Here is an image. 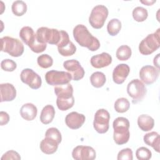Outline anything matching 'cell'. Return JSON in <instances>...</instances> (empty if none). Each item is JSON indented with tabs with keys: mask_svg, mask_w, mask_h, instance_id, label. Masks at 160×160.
<instances>
[{
	"mask_svg": "<svg viewBox=\"0 0 160 160\" xmlns=\"http://www.w3.org/2000/svg\"><path fill=\"white\" fill-rule=\"evenodd\" d=\"M73 37L82 47L87 48L91 51H96L100 48V42L93 36L83 24H78L73 29Z\"/></svg>",
	"mask_w": 160,
	"mask_h": 160,
	"instance_id": "cell-1",
	"label": "cell"
},
{
	"mask_svg": "<svg viewBox=\"0 0 160 160\" xmlns=\"http://www.w3.org/2000/svg\"><path fill=\"white\" fill-rule=\"evenodd\" d=\"M129 121L124 117H118L112 122L114 129L113 139L118 145H122L127 143L130 138Z\"/></svg>",
	"mask_w": 160,
	"mask_h": 160,
	"instance_id": "cell-2",
	"label": "cell"
},
{
	"mask_svg": "<svg viewBox=\"0 0 160 160\" xmlns=\"http://www.w3.org/2000/svg\"><path fill=\"white\" fill-rule=\"evenodd\" d=\"M19 37L21 40L35 53L43 52L47 48V44L40 43L37 41L36 35L32 28L22 27L19 31Z\"/></svg>",
	"mask_w": 160,
	"mask_h": 160,
	"instance_id": "cell-3",
	"label": "cell"
},
{
	"mask_svg": "<svg viewBox=\"0 0 160 160\" xmlns=\"http://www.w3.org/2000/svg\"><path fill=\"white\" fill-rule=\"evenodd\" d=\"M1 40V51L8 53L12 57L21 56L24 50L22 42L17 38L10 36H4Z\"/></svg>",
	"mask_w": 160,
	"mask_h": 160,
	"instance_id": "cell-4",
	"label": "cell"
},
{
	"mask_svg": "<svg viewBox=\"0 0 160 160\" xmlns=\"http://www.w3.org/2000/svg\"><path fill=\"white\" fill-rule=\"evenodd\" d=\"M160 47V29L148 34L139 44V51L142 55H149Z\"/></svg>",
	"mask_w": 160,
	"mask_h": 160,
	"instance_id": "cell-5",
	"label": "cell"
},
{
	"mask_svg": "<svg viewBox=\"0 0 160 160\" xmlns=\"http://www.w3.org/2000/svg\"><path fill=\"white\" fill-rule=\"evenodd\" d=\"M37 41L42 44H50L58 45L61 40L60 31L47 27H41L37 29L36 33Z\"/></svg>",
	"mask_w": 160,
	"mask_h": 160,
	"instance_id": "cell-6",
	"label": "cell"
},
{
	"mask_svg": "<svg viewBox=\"0 0 160 160\" xmlns=\"http://www.w3.org/2000/svg\"><path fill=\"white\" fill-rule=\"evenodd\" d=\"M108 9L104 5L95 6L91 10L89 17V22L94 29H101L108 16Z\"/></svg>",
	"mask_w": 160,
	"mask_h": 160,
	"instance_id": "cell-7",
	"label": "cell"
},
{
	"mask_svg": "<svg viewBox=\"0 0 160 160\" xmlns=\"http://www.w3.org/2000/svg\"><path fill=\"white\" fill-rule=\"evenodd\" d=\"M127 92L132 98V102L136 104L144 99L147 92V89L141 80L134 79L128 83L127 86Z\"/></svg>",
	"mask_w": 160,
	"mask_h": 160,
	"instance_id": "cell-8",
	"label": "cell"
},
{
	"mask_svg": "<svg viewBox=\"0 0 160 160\" xmlns=\"http://www.w3.org/2000/svg\"><path fill=\"white\" fill-rule=\"evenodd\" d=\"M110 114L105 109H98L94 117L93 127L99 134H104L108 132L109 128Z\"/></svg>",
	"mask_w": 160,
	"mask_h": 160,
	"instance_id": "cell-9",
	"label": "cell"
},
{
	"mask_svg": "<svg viewBox=\"0 0 160 160\" xmlns=\"http://www.w3.org/2000/svg\"><path fill=\"white\" fill-rule=\"evenodd\" d=\"M45 79L48 84L56 86L69 83L72 76L70 73L65 71L51 70L46 73Z\"/></svg>",
	"mask_w": 160,
	"mask_h": 160,
	"instance_id": "cell-10",
	"label": "cell"
},
{
	"mask_svg": "<svg viewBox=\"0 0 160 160\" xmlns=\"http://www.w3.org/2000/svg\"><path fill=\"white\" fill-rule=\"evenodd\" d=\"M20 78L22 82L28 85L31 89H38L41 86V77L31 69H24L20 74Z\"/></svg>",
	"mask_w": 160,
	"mask_h": 160,
	"instance_id": "cell-11",
	"label": "cell"
},
{
	"mask_svg": "<svg viewBox=\"0 0 160 160\" xmlns=\"http://www.w3.org/2000/svg\"><path fill=\"white\" fill-rule=\"evenodd\" d=\"M63 67L66 69L72 76L74 81H79L83 78L85 71L81 66L80 62L76 59H69L63 62Z\"/></svg>",
	"mask_w": 160,
	"mask_h": 160,
	"instance_id": "cell-12",
	"label": "cell"
},
{
	"mask_svg": "<svg viewBox=\"0 0 160 160\" xmlns=\"http://www.w3.org/2000/svg\"><path fill=\"white\" fill-rule=\"evenodd\" d=\"M72 156L76 160H93L96 157V153L93 148L80 145L73 149Z\"/></svg>",
	"mask_w": 160,
	"mask_h": 160,
	"instance_id": "cell-13",
	"label": "cell"
},
{
	"mask_svg": "<svg viewBox=\"0 0 160 160\" xmlns=\"http://www.w3.org/2000/svg\"><path fill=\"white\" fill-rule=\"evenodd\" d=\"M159 75V69L150 65L142 66L139 71L140 79L146 84L154 83L158 79Z\"/></svg>",
	"mask_w": 160,
	"mask_h": 160,
	"instance_id": "cell-14",
	"label": "cell"
},
{
	"mask_svg": "<svg viewBox=\"0 0 160 160\" xmlns=\"http://www.w3.org/2000/svg\"><path fill=\"white\" fill-rule=\"evenodd\" d=\"M86 120L84 114L78 112H71L68 114L65 118V122L68 128L72 129H78L80 128Z\"/></svg>",
	"mask_w": 160,
	"mask_h": 160,
	"instance_id": "cell-15",
	"label": "cell"
},
{
	"mask_svg": "<svg viewBox=\"0 0 160 160\" xmlns=\"http://www.w3.org/2000/svg\"><path fill=\"white\" fill-rule=\"evenodd\" d=\"M130 72V68L126 64L117 65L112 72V80L118 84H122Z\"/></svg>",
	"mask_w": 160,
	"mask_h": 160,
	"instance_id": "cell-16",
	"label": "cell"
},
{
	"mask_svg": "<svg viewBox=\"0 0 160 160\" xmlns=\"http://www.w3.org/2000/svg\"><path fill=\"white\" fill-rule=\"evenodd\" d=\"M112 57L109 53L103 52L101 54L92 56L90 62L92 67L99 69L110 65L112 62Z\"/></svg>",
	"mask_w": 160,
	"mask_h": 160,
	"instance_id": "cell-17",
	"label": "cell"
},
{
	"mask_svg": "<svg viewBox=\"0 0 160 160\" xmlns=\"http://www.w3.org/2000/svg\"><path fill=\"white\" fill-rule=\"evenodd\" d=\"M1 102L4 101H11L16 96V89L15 87L10 83H2L0 84Z\"/></svg>",
	"mask_w": 160,
	"mask_h": 160,
	"instance_id": "cell-18",
	"label": "cell"
},
{
	"mask_svg": "<svg viewBox=\"0 0 160 160\" xmlns=\"http://www.w3.org/2000/svg\"><path fill=\"white\" fill-rule=\"evenodd\" d=\"M54 90L58 100H69L74 98L73 88L70 83L56 86Z\"/></svg>",
	"mask_w": 160,
	"mask_h": 160,
	"instance_id": "cell-19",
	"label": "cell"
},
{
	"mask_svg": "<svg viewBox=\"0 0 160 160\" xmlns=\"http://www.w3.org/2000/svg\"><path fill=\"white\" fill-rule=\"evenodd\" d=\"M59 143L53 138L45 136L40 142V149L42 152L46 154H52L54 153L58 148Z\"/></svg>",
	"mask_w": 160,
	"mask_h": 160,
	"instance_id": "cell-20",
	"label": "cell"
},
{
	"mask_svg": "<svg viewBox=\"0 0 160 160\" xmlns=\"http://www.w3.org/2000/svg\"><path fill=\"white\" fill-rule=\"evenodd\" d=\"M38 114V109L32 103H26L20 109L21 117L26 121H32L35 119Z\"/></svg>",
	"mask_w": 160,
	"mask_h": 160,
	"instance_id": "cell-21",
	"label": "cell"
},
{
	"mask_svg": "<svg viewBox=\"0 0 160 160\" xmlns=\"http://www.w3.org/2000/svg\"><path fill=\"white\" fill-rule=\"evenodd\" d=\"M145 144L151 146L157 152H159L160 137L159 134L155 131H152L146 134L143 137Z\"/></svg>",
	"mask_w": 160,
	"mask_h": 160,
	"instance_id": "cell-22",
	"label": "cell"
},
{
	"mask_svg": "<svg viewBox=\"0 0 160 160\" xmlns=\"http://www.w3.org/2000/svg\"><path fill=\"white\" fill-rule=\"evenodd\" d=\"M138 127L142 131H151L154 126V119L147 114H141L138 118Z\"/></svg>",
	"mask_w": 160,
	"mask_h": 160,
	"instance_id": "cell-23",
	"label": "cell"
},
{
	"mask_svg": "<svg viewBox=\"0 0 160 160\" xmlns=\"http://www.w3.org/2000/svg\"><path fill=\"white\" fill-rule=\"evenodd\" d=\"M55 116V109L51 104L45 106L40 114V121L44 124H48L51 123Z\"/></svg>",
	"mask_w": 160,
	"mask_h": 160,
	"instance_id": "cell-24",
	"label": "cell"
},
{
	"mask_svg": "<svg viewBox=\"0 0 160 160\" xmlns=\"http://www.w3.org/2000/svg\"><path fill=\"white\" fill-rule=\"evenodd\" d=\"M90 81L93 87L96 88H101L104 85L106 81V76L102 72H94L91 75Z\"/></svg>",
	"mask_w": 160,
	"mask_h": 160,
	"instance_id": "cell-25",
	"label": "cell"
},
{
	"mask_svg": "<svg viewBox=\"0 0 160 160\" xmlns=\"http://www.w3.org/2000/svg\"><path fill=\"white\" fill-rule=\"evenodd\" d=\"M121 22L116 18L111 19L107 25V31L109 35L112 36H116L121 29Z\"/></svg>",
	"mask_w": 160,
	"mask_h": 160,
	"instance_id": "cell-26",
	"label": "cell"
},
{
	"mask_svg": "<svg viewBox=\"0 0 160 160\" xmlns=\"http://www.w3.org/2000/svg\"><path fill=\"white\" fill-rule=\"evenodd\" d=\"M131 49L128 45L119 46L116 52V56L120 61H127L131 58Z\"/></svg>",
	"mask_w": 160,
	"mask_h": 160,
	"instance_id": "cell-27",
	"label": "cell"
},
{
	"mask_svg": "<svg viewBox=\"0 0 160 160\" xmlns=\"http://www.w3.org/2000/svg\"><path fill=\"white\" fill-rule=\"evenodd\" d=\"M11 9L15 16H21L26 12L27 5L23 1H15L12 4Z\"/></svg>",
	"mask_w": 160,
	"mask_h": 160,
	"instance_id": "cell-28",
	"label": "cell"
},
{
	"mask_svg": "<svg viewBox=\"0 0 160 160\" xmlns=\"http://www.w3.org/2000/svg\"><path fill=\"white\" fill-rule=\"evenodd\" d=\"M132 14L133 19L136 21L143 22L147 19L148 16V12L147 9L144 8L141 6H138L133 9Z\"/></svg>",
	"mask_w": 160,
	"mask_h": 160,
	"instance_id": "cell-29",
	"label": "cell"
},
{
	"mask_svg": "<svg viewBox=\"0 0 160 160\" xmlns=\"http://www.w3.org/2000/svg\"><path fill=\"white\" fill-rule=\"evenodd\" d=\"M114 108L116 112L123 113L128 111V110L129 109L130 103L126 98H120L115 101Z\"/></svg>",
	"mask_w": 160,
	"mask_h": 160,
	"instance_id": "cell-30",
	"label": "cell"
},
{
	"mask_svg": "<svg viewBox=\"0 0 160 160\" xmlns=\"http://www.w3.org/2000/svg\"><path fill=\"white\" fill-rule=\"evenodd\" d=\"M37 62L41 68L46 69L52 66L53 64V59L49 55L43 54L38 57Z\"/></svg>",
	"mask_w": 160,
	"mask_h": 160,
	"instance_id": "cell-31",
	"label": "cell"
},
{
	"mask_svg": "<svg viewBox=\"0 0 160 160\" xmlns=\"http://www.w3.org/2000/svg\"><path fill=\"white\" fill-rule=\"evenodd\" d=\"M136 156L139 160H149L152 157V152L146 147H140L136 151Z\"/></svg>",
	"mask_w": 160,
	"mask_h": 160,
	"instance_id": "cell-32",
	"label": "cell"
},
{
	"mask_svg": "<svg viewBox=\"0 0 160 160\" xmlns=\"http://www.w3.org/2000/svg\"><path fill=\"white\" fill-rule=\"evenodd\" d=\"M59 53L62 56H71L76 51V47L71 41L70 44L62 48L58 49Z\"/></svg>",
	"mask_w": 160,
	"mask_h": 160,
	"instance_id": "cell-33",
	"label": "cell"
},
{
	"mask_svg": "<svg viewBox=\"0 0 160 160\" xmlns=\"http://www.w3.org/2000/svg\"><path fill=\"white\" fill-rule=\"evenodd\" d=\"M1 68L5 71L12 72L16 69L17 64L16 62L12 59H3L1 62Z\"/></svg>",
	"mask_w": 160,
	"mask_h": 160,
	"instance_id": "cell-34",
	"label": "cell"
},
{
	"mask_svg": "<svg viewBox=\"0 0 160 160\" xmlns=\"http://www.w3.org/2000/svg\"><path fill=\"white\" fill-rule=\"evenodd\" d=\"M45 136L50 137L56 140L59 144L62 141V136L60 131L56 128H50L45 132Z\"/></svg>",
	"mask_w": 160,
	"mask_h": 160,
	"instance_id": "cell-35",
	"label": "cell"
},
{
	"mask_svg": "<svg viewBox=\"0 0 160 160\" xmlns=\"http://www.w3.org/2000/svg\"><path fill=\"white\" fill-rule=\"evenodd\" d=\"M117 159L118 160H132V151L128 148L122 149L118 152Z\"/></svg>",
	"mask_w": 160,
	"mask_h": 160,
	"instance_id": "cell-36",
	"label": "cell"
},
{
	"mask_svg": "<svg viewBox=\"0 0 160 160\" xmlns=\"http://www.w3.org/2000/svg\"><path fill=\"white\" fill-rule=\"evenodd\" d=\"M1 160H9V159H15L19 160L21 159V156L18 152L14 150H10L5 152L1 158Z\"/></svg>",
	"mask_w": 160,
	"mask_h": 160,
	"instance_id": "cell-37",
	"label": "cell"
},
{
	"mask_svg": "<svg viewBox=\"0 0 160 160\" xmlns=\"http://www.w3.org/2000/svg\"><path fill=\"white\" fill-rule=\"evenodd\" d=\"M10 118L9 114L4 111L0 112V124L1 126L6 125L9 121Z\"/></svg>",
	"mask_w": 160,
	"mask_h": 160,
	"instance_id": "cell-38",
	"label": "cell"
},
{
	"mask_svg": "<svg viewBox=\"0 0 160 160\" xmlns=\"http://www.w3.org/2000/svg\"><path fill=\"white\" fill-rule=\"evenodd\" d=\"M140 2L144 4H146V6H151L154 2H156V0L152 1H140Z\"/></svg>",
	"mask_w": 160,
	"mask_h": 160,
	"instance_id": "cell-39",
	"label": "cell"
}]
</instances>
